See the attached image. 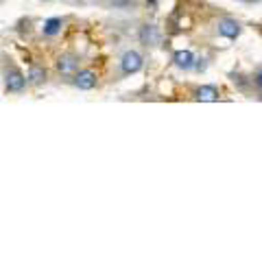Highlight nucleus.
Wrapping results in <instances>:
<instances>
[{
	"label": "nucleus",
	"instance_id": "obj_1",
	"mask_svg": "<svg viewBox=\"0 0 262 262\" xmlns=\"http://www.w3.org/2000/svg\"><path fill=\"white\" fill-rule=\"evenodd\" d=\"M120 68L125 75H136V72L142 68V55L136 51H127L120 59Z\"/></svg>",
	"mask_w": 262,
	"mask_h": 262
},
{
	"label": "nucleus",
	"instance_id": "obj_2",
	"mask_svg": "<svg viewBox=\"0 0 262 262\" xmlns=\"http://www.w3.org/2000/svg\"><path fill=\"white\" fill-rule=\"evenodd\" d=\"M57 70H59L61 75H66V77L77 75V70H79V59H77L75 55H61L59 59H57Z\"/></svg>",
	"mask_w": 262,
	"mask_h": 262
},
{
	"label": "nucleus",
	"instance_id": "obj_3",
	"mask_svg": "<svg viewBox=\"0 0 262 262\" xmlns=\"http://www.w3.org/2000/svg\"><path fill=\"white\" fill-rule=\"evenodd\" d=\"M24 83H27V79L20 70H9L5 75V88L7 92H22L24 90Z\"/></svg>",
	"mask_w": 262,
	"mask_h": 262
},
{
	"label": "nucleus",
	"instance_id": "obj_4",
	"mask_svg": "<svg viewBox=\"0 0 262 262\" xmlns=\"http://www.w3.org/2000/svg\"><path fill=\"white\" fill-rule=\"evenodd\" d=\"M219 33L227 39H236L241 35V24L236 20H232V18H223L219 22Z\"/></svg>",
	"mask_w": 262,
	"mask_h": 262
},
{
	"label": "nucleus",
	"instance_id": "obj_5",
	"mask_svg": "<svg viewBox=\"0 0 262 262\" xmlns=\"http://www.w3.org/2000/svg\"><path fill=\"white\" fill-rule=\"evenodd\" d=\"M75 85L79 90H92L96 85V75L94 72H90V70H81L75 75Z\"/></svg>",
	"mask_w": 262,
	"mask_h": 262
},
{
	"label": "nucleus",
	"instance_id": "obj_6",
	"mask_svg": "<svg viewBox=\"0 0 262 262\" xmlns=\"http://www.w3.org/2000/svg\"><path fill=\"white\" fill-rule=\"evenodd\" d=\"M173 61H175L177 68L188 70V68H192V66H194V55L190 51H177L173 55Z\"/></svg>",
	"mask_w": 262,
	"mask_h": 262
},
{
	"label": "nucleus",
	"instance_id": "obj_7",
	"mask_svg": "<svg viewBox=\"0 0 262 262\" xmlns=\"http://www.w3.org/2000/svg\"><path fill=\"white\" fill-rule=\"evenodd\" d=\"M196 101H203V103H212V101H219V90L214 85H201L196 90Z\"/></svg>",
	"mask_w": 262,
	"mask_h": 262
},
{
	"label": "nucleus",
	"instance_id": "obj_8",
	"mask_svg": "<svg viewBox=\"0 0 262 262\" xmlns=\"http://www.w3.org/2000/svg\"><path fill=\"white\" fill-rule=\"evenodd\" d=\"M140 39H142V44H158V39H160V33L155 27H151V24H146V27H142L140 31Z\"/></svg>",
	"mask_w": 262,
	"mask_h": 262
},
{
	"label": "nucleus",
	"instance_id": "obj_9",
	"mask_svg": "<svg viewBox=\"0 0 262 262\" xmlns=\"http://www.w3.org/2000/svg\"><path fill=\"white\" fill-rule=\"evenodd\" d=\"M61 31V20L59 18H51L44 22V35H57V33Z\"/></svg>",
	"mask_w": 262,
	"mask_h": 262
},
{
	"label": "nucleus",
	"instance_id": "obj_10",
	"mask_svg": "<svg viewBox=\"0 0 262 262\" xmlns=\"http://www.w3.org/2000/svg\"><path fill=\"white\" fill-rule=\"evenodd\" d=\"M46 79V72L44 68H37V66H31V70H29V81L31 83H42V81Z\"/></svg>",
	"mask_w": 262,
	"mask_h": 262
},
{
	"label": "nucleus",
	"instance_id": "obj_11",
	"mask_svg": "<svg viewBox=\"0 0 262 262\" xmlns=\"http://www.w3.org/2000/svg\"><path fill=\"white\" fill-rule=\"evenodd\" d=\"M112 7H118V9H125V7H131L136 0H110Z\"/></svg>",
	"mask_w": 262,
	"mask_h": 262
},
{
	"label": "nucleus",
	"instance_id": "obj_12",
	"mask_svg": "<svg viewBox=\"0 0 262 262\" xmlns=\"http://www.w3.org/2000/svg\"><path fill=\"white\" fill-rule=\"evenodd\" d=\"M256 85H258V88L262 90V68H260V70L256 72Z\"/></svg>",
	"mask_w": 262,
	"mask_h": 262
},
{
	"label": "nucleus",
	"instance_id": "obj_13",
	"mask_svg": "<svg viewBox=\"0 0 262 262\" xmlns=\"http://www.w3.org/2000/svg\"><path fill=\"white\" fill-rule=\"evenodd\" d=\"M245 3H258V0H245Z\"/></svg>",
	"mask_w": 262,
	"mask_h": 262
}]
</instances>
